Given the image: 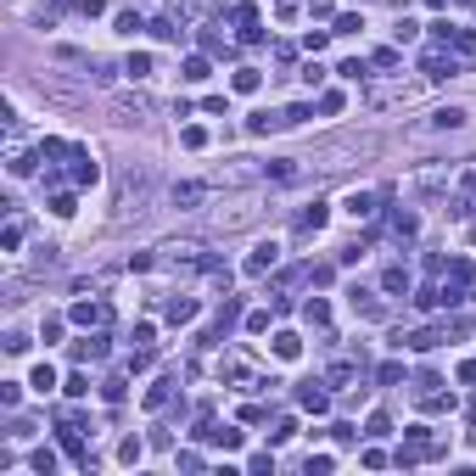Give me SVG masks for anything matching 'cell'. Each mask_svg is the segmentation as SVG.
Segmentation results:
<instances>
[{"label":"cell","instance_id":"cell-16","mask_svg":"<svg viewBox=\"0 0 476 476\" xmlns=\"http://www.w3.org/2000/svg\"><path fill=\"white\" fill-rule=\"evenodd\" d=\"M6 168H12V174L23 180V174H34V157H28V152H23L17 141H12V152H6Z\"/></svg>","mask_w":476,"mask_h":476},{"label":"cell","instance_id":"cell-3","mask_svg":"<svg viewBox=\"0 0 476 476\" xmlns=\"http://www.w3.org/2000/svg\"><path fill=\"white\" fill-rule=\"evenodd\" d=\"M236 23H241V45H258V39H264V28H258V6H252V0H241V6H236Z\"/></svg>","mask_w":476,"mask_h":476},{"label":"cell","instance_id":"cell-29","mask_svg":"<svg viewBox=\"0 0 476 476\" xmlns=\"http://www.w3.org/2000/svg\"><path fill=\"white\" fill-rule=\"evenodd\" d=\"M375 381H381V386H398V381H404V364H398V359H386V364L375 370Z\"/></svg>","mask_w":476,"mask_h":476},{"label":"cell","instance_id":"cell-23","mask_svg":"<svg viewBox=\"0 0 476 476\" xmlns=\"http://www.w3.org/2000/svg\"><path fill=\"white\" fill-rule=\"evenodd\" d=\"M112 28H118L123 39H135V34L146 28V23H141V12H118V23H112Z\"/></svg>","mask_w":476,"mask_h":476},{"label":"cell","instance_id":"cell-14","mask_svg":"<svg viewBox=\"0 0 476 476\" xmlns=\"http://www.w3.org/2000/svg\"><path fill=\"white\" fill-rule=\"evenodd\" d=\"M302 320H309V325H331V302L325 297H309V302H302Z\"/></svg>","mask_w":476,"mask_h":476},{"label":"cell","instance_id":"cell-21","mask_svg":"<svg viewBox=\"0 0 476 476\" xmlns=\"http://www.w3.org/2000/svg\"><path fill=\"white\" fill-rule=\"evenodd\" d=\"M286 118H275V112H252L247 118V129H252V135H269V129H280Z\"/></svg>","mask_w":476,"mask_h":476},{"label":"cell","instance_id":"cell-30","mask_svg":"<svg viewBox=\"0 0 476 476\" xmlns=\"http://www.w3.org/2000/svg\"><path fill=\"white\" fill-rule=\"evenodd\" d=\"M141 454H146V443H141V437H123V448H118V459H123V465H141Z\"/></svg>","mask_w":476,"mask_h":476},{"label":"cell","instance_id":"cell-8","mask_svg":"<svg viewBox=\"0 0 476 476\" xmlns=\"http://www.w3.org/2000/svg\"><path fill=\"white\" fill-rule=\"evenodd\" d=\"M163 314H168V325H191L196 320V297H168Z\"/></svg>","mask_w":476,"mask_h":476},{"label":"cell","instance_id":"cell-48","mask_svg":"<svg viewBox=\"0 0 476 476\" xmlns=\"http://www.w3.org/2000/svg\"><path fill=\"white\" fill-rule=\"evenodd\" d=\"M459 381H465V386H476V359H465V364H459Z\"/></svg>","mask_w":476,"mask_h":476},{"label":"cell","instance_id":"cell-32","mask_svg":"<svg viewBox=\"0 0 476 476\" xmlns=\"http://www.w3.org/2000/svg\"><path fill=\"white\" fill-rule=\"evenodd\" d=\"M342 107H348V96H342V90H325V96H320V112H325V118H336Z\"/></svg>","mask_w":476,"mask_h":476},{"label":"cell","instance_id":"cell-50","mask_svg":"<svg viewBox=\"0 0 476 476\" xmlns=\"http://www.w3.org/2000/svg\"><path fill=\"white\" fill-rule=\"evenodd\" d=\"M437 6H443V0H437Z\"/></svg>","mask_w":476,"mask_h":476},{"label":"cell","instance_id":"cell-28","mask_svg":"<svg viewBox=\"0 0 476 476\" xmlns=\"http://www.w3.org/2000/svg\"><path fill=\"white\" fill-rule=\"evenodd\" d=\"M180 73H185L191 84H202V79H207L213 68H207V56H185V68H180Z\"/></svg>","mask_w":476,"mask_h":476},{"label":"cell","instance_id":"cell-37","mask_svg":"<svg viewBox=\"0 0 476 476\" xmlns=\"http://www.w3.org/2000/svg\"><path fill=\"white\" fill-rule=\"evenodd\" d=\"M17 398H23V386H17V381H0V404L17 409Z\"/></svg>","mask_w":476,"mask_h":476},{"label":"cell","instance_id":"cell-34","mask_svg":"<svg viewBox=\"0 0 476 476\" xmlns=\"http://www.w3.org/2000/svg\"><path fill=\"white\" fill-rule=\"evenodd\" d=\"M286 437H297V420H291V415H280L275 431H269V443H286Z\"/></svg>","mask_w":476,"mask_h":476},{"label":"cell","instance_id":"cell-19","mask_svg":"<svg viewBox=\"0 0 476 476\" xmlns=\"http://www.w3.org/2000/svg\"><path fill=\"white\" fill-rule=\"evenodd\" d=\"M28 386H34V393H51V386H56V370H51V364H34Z\"/></svg>","mask_w":476,"mask_h":476},{"label":"cell","instance_id":"cell-31","mask_svg":"<svg viewBox=\"0 0 476 476\" xmlns=\"http://www.w3.org/2000/svg\"><path fill=\"white\" fill-rule=\"evenodd\" d=\"M393 230H398V236H415V230H420V219H415L409 207H398V213H393Z\"/></svg>","mask_w":476,"mask_h":476},{"label":"cell","instance_id":"cell-45","mask_svg":"<svg viewBox=\"0 0 476 476\" xmlns=\"http://www.w3.org/2000/svg\"><path fill=\"white\" fill-rule=\"evenodd\" d=\"M415 34H420V28H415V17H398V45H409Z\"/></svg>","mask_w":476,"mask_h":476},{"label":"cell","instance_id":"cell-41","mask_svg":"<svg viewBox=\"0 0 476 476\" xmlns=\"http://www.w3.org/2000/svg\"><path fill=\"white\" fill-rule=\"evenodd\" d=\"M359 28H364V17H353V12H348V17H336V28H331V34H359Z\"/></svg>","mask_w":476,"mask_h":476},{"label":"cell","instance_id":"cell-47","mask_svg":"<svg viewBox=\"0 0 476 476\" xmlns=\"http://www.w3.org/2000/svg\"><path fill=\"white\" fill-rule=\"evenodd\" d=\"M297 6H302V0H275V12H280V17H286V23H291V17H297Z\"/></svg>","mask_w":476,"mask_h":476},{"label":"cell","instance_id":"cell-24","mask_svg":"<svg viewBox=\"0 0 476 476\" xmlns=\"http://www.w3.org/2000/svg\"><path fill=\"white\" fill-rule=\"evenodd\" d=\"M123 73H129V79H146V73H152V56H146V51H129Z\"/></svg>","mask_w":476,"mask_h":476},{"label":"cell","instance_id":"cell-40","mask_svg":"<svg viewBox=\"0 0 476 476\" xmlns=\"http://www.w3.org/2000/svg\"><path fill=\"white\" fill-rule=\"evenodd\" d=\"M152 34H157V39H180V28H174V17H157V23H152Z\"/></svg>","mask_w":476,"mask_h":476},{"label":"cell","instance_id":"cell-25","mask_svg":"<svg viewBox=\"0 0 476 476\" xmlns=\"http://www.w3.org/2000/svg\"><path fill=\"white\" fill-rule=\"evenodd\" d=\"M180 146L202 152V146H207V129H202V123H185V129H180Z\"/></svg>","mask_w":476,"mask_h":476},{"label":"cell","instance_id":"cell-2","mask_svg":"<svg viewBox=\"0 0 476 476\" xmlns=\"http://www.w3.org/2000/svg\"><path fill=\"white\" fill-rule=\"evenodd\" d=\"M443 336H448V331H431V325H426V331H409V336L398 331L393 342H398V348H415V353H431V348H437V342H443Z\"/></svg>","mask_w":476,"mask_h":476},{"label":"cell","instance_id":"cell-9","mask_svg":"<svg viewBox=\"0 0 476 476\" xmlns=\"http://www.w3.org/2000/svg\"><path fill=\"white\" fill-rule=\"evenodd\" d=\"M348 302H353V314H364V320H381V302H375L364 286H353V291H348Z\"/></svg>","mask_w":476,"mask_h":476},{"label":"cell","instance_id":"cell-10","mask_svg":"<svg viewBox=\"0 0 476 476\" xmlns=\"http://www.w3.org/2000/svg\"><path fill=\"white\" fill-rule=\"evenodd\" d=\"M297 353H302V336H297V331H275V359H286V364H291Z\"/></svg>","mask_w":476,"mask_h":476},{"label":"cell","instance_id":"cell-15","mask_svg":"<svg viewBox=\"0 0 476 476\" xmlns=\"http://www.w3.org/2000/svg\"><path fill=\"white\" fill-rule=\"evenodd\" d=\"M168 398H174V375H163V381H152V393H146V409H163Z\"/></svg>","mask_w":476,"mask_h":476},{"label":"cell","instance_id":"cell-20","mask_svg":"<svg viewBox=\"0 0 476 476\" xmlns=\"http://www.w3.org/2000/svg\"><path fill=\"white\" fill-rule=\"evenodd\" d=\"M207 196V185H174V207H196Z\"/></svg>","mask_w":476,"mask_h":476},{"label":"cell","instance_id":"cell-11","mask_svg":"<svg viewBox=\"0 0 476 476\" xmlns=\"http://www.w3.org/2000/svg\"><path fill=\"white\" fill-rule=\"evenodd\" d=\"M73 359H107V336H79L73 342Z\"/></svg>","mask_w":476,"mask_h":476},{"label":"cell","instance_id":"cell-5","mask_svg":"<svg viewBox=\"0 0 476 476\" xmlns=\"http://www.w3.org/2000/svg\"><path fill=\"white\" fill-rule=\"evenodd\" d=\"M325 404H331V398H325V381H302V386H297V409L325 415Z\"/></svg>","mask_w":476,"mask_h":476},{"label":"cell","instance_id":"cell-33","mask_svg":"<svg viewBox=\"0 0 476 476\" xmlns=\"http://www.w3.org/2000/svg\"><path fill=\"white\" fill-rule=\"evenodd\" d=\"M331 45V28H309L302 34V51H325Z\"/></svg>","mask_w":476,"mask_h":476},{"label":"cell","instance_id":"cell-49","mask_svg":"<svg viewBox=\"0 0 476 476\" xmlns=\"http://www.w3.org/2000/svg\"><path fill=\"white\" fill-rule=\"evenodd\" d=\"M470 420H476V398H470Z\"/></svg>","mask_w":476,"mask_h":476},{"label":"cell","instance_id":"cell-44","mask_svg":"<svg viewBox=\"0 0 476 476\" xmlns=\"http://www.w3.org/2000/svg\"><path fill=\"white\" fill-rule=\"evenodd\" d=\"M309 112H314V107H309V101H297V107H286V112H280V118H286V123H302V118H309Z\"/></svg>","mask_w":476,"mask_h":476},{"label":"cell","instance_id":"cell-18","mask_svg":"<svg viewBox=\"0 0 476 476\" xmlns=\"http://www.w3.org/2000/svg\"><path fill=\"white\" fill-rule=\"evenodd\" d=\"M28 470H34V476H51V470H56V454H51V448H34V454H28Z\"/></svg>","mask_w":476,"mask_h":476},{"label":"cell","instance_id":"cell-27","mask_svg":"<svg viewBox=\"0 0 476 476\" xmlns=\"http://www.w3.org/2000/svg\"><path fill=\"white\" fill-rule=\"evenodd\" d=\"M51 213H56V219H73V213H79L73 191H56V196H51Z\"/></svg>","mask_w":476,"mask_h":476},{"label":"cell","instance_id":"cell-36","mask_svg":"<svg viewBox=\"0 0 476 476\" xmlns=\"http://www.w3.org/2000/svg\"><path fill=\"white\" fill-rule=\"evenodd\" d=\"M152 336H157V331H152V320H141L135 331H129V342H135V348H152Z\"/></svg>","mask_w":476,"mask_h":476},{"label":"cell","instance_id":"cell-39","mask_svg":"<svg viewBox=\"0 0 476 476\" xmlns=\"http://www.w3.org/2000/svg\"><path fill=\"white\" fill-rule=\"evenodd\" d=\"M247 331H252V336H264V331H269V314H264V309H252V314H247Z\"/></svg>","mask_w":476,"mask_h":476},{"label":"cell","instance_id":"cell-43","mask_svg":"<svg viewBox=\"0 0 476 476\" xmlns=\"http://www.w3.org/2000/svg\"><path fill=\"white\" fill-rule=\"evenodd\" d=\"M336 73H342V79H348V84H359V79H364V62H342Z\"/></svg>","mask_w":476,"mask_h":476},{"label":"cell","instance_id":"cell-42","mask_svg":"<svg viewBox=\"0 0 476 476\" xmlns=\"http://www.w3.org/2000/svg\"><path fill=\"white\" fill-rule=\"evenodd\" d=\"M331 465H336V459H331V454H309V476H325V470H331Z\"/></svg>","mask_w":476,"mask_h":476},{"label":"cell","instance_id":"cell-4","mask_svg":"<svg viewBox=\"0 0 476 476\" xmlns=\"http://www.w3.org/2000/svg\"><path fill=\"white\" fill-rule=\"evenodd\" d=\"M325 225H331V207H325V202H309V207H302V219H297L302 236H320Z\"/></svg>","mask_w":476,"mask_h":476},{"label":"cell","instance_id":"cell-35","mask_svg":"<svg viewBox=\"0 0 476 476\" xmlns=\"http://www.w3.org/2000/svg\"><path fill=\"white\" fill-rule=\"evenodd\" d=\"M264 174H269V180H291V174H297V163H291V157H280V163H269V168H264Z\"/></svg>","mask_w":476,"mask_h":476},{"label":"cell","instance_id":"cell-17","mask_svg":"<svg viewBox=\"0 0 476 476\" xmlns=\"http://www.w3.org/2000/svg\"><path fill=\"white\" fill-rule=\"evenodd\" d=\"M465 123V107H437L431 112V129H459Z\"/></svg>","mask_w":476,"mask_h":476},{"label":"cell","instance_id":"cell-26","mask_svg":"<svg viewBox=\"0 0 476 476\" xmlns=\"http://www.w3.org/2000/svg\"><path fill=\"white\" fill-rule=\"evenodd\" d=\"M123 393H129L123 375H107V381H101V398H107V404H123Z\"/></svg>","mask_w":476,"mask_h":476},{"label":"cell","instance_id":"cell-1","mask_svg":"<svg viewBox=\"0 0 476 476\" xmlns=\"http://www.w3.org/2000/svg\"><path fill=\"white\" fill-rule=\"evenodd\" d=\"M275 264H280V241H258L247 252V275H269Z\"/></svg>","mask_w":476,"mask_h":476},{"label":"cell","instance_id":"cell-13","mask_svg":"<svg viewBox=\"0 0 476 476\" xmlns=\"http://www.w3.org/2000/svg\"><path fill=\"white\" fill-rule=\"evenodd\" d=\"M375 202H381L375 191H353V196H348V213H353V219H370V213H375Z\"/></svg>","mask_w":476,"mask_h":476},{"label":"cell","instance_id":"cell-38","mask_svg":"<svg viewBox=\"0 0 476 476\" xmlns=\"http://www.w3.org/2000/svg\"><path fill=\"white\" fill-rule=\"evenodd\" d=\"M62 393H68V398H84V393H90V381H84V375H68Z\"/></svg>","mask_w":476,"mask_h":476},{"label":"cell","instance_id":"cell-6","mask_svg":"<svg viewBox=\"0 0 476 476\" xmlns=\"http://www.w3.org/2000/svg\"><path fill=\"white\" fill-rule=\"evenodd\" d=\"M381 291H386V297H409V291H415V280H409V269H404V264H393V269L381 275Z\"/></svg>","mask_w":476,"mask_h":476},{"label":"cell","instance_id":"cell-12","mask_svg":"<svg viewBox=\"0 0 476 476\" xmlns=\"http://www.w3.org/2000/svg\"><path fill=\"white\" fill-rule=\"evenodd\" d=\"M73 325H101L107 320V309H101V302H73V314H68Z\"/></svg>","mask_w":476,"mask_h":476},{"label":"cell","instance_id":"cell-7","mask_svg":"<svg viewBox=\"0 0 476 476\" xmlns=\"http://www.w3.org/2000/svg\"><path fill=\"white\" fill-rule=\"evenodd\" d=\"M73 180H79V185H96V180H101V168H96V157L84 152V146H73Z\"/></svg>","mask_w":476,"mask_h":476},{"label":"cell","instance_id":"cell-46","mask_svg":"<svg viewBox=\"0 0 476 476\" xmlns=\"http://www.w3.org/2000/svg\"><path fill=\"white\" fill-rule=\"evenodd\" d=\"M79 12H84V17H101V12H107V0H79Z\"/></svg>","mask_w":476,"mask_h":476},{"label":"cell","instance_id":"cell-22","mask_svg":"<svg viewBox=\"0 0 476 476\" xmlns=\"http://www.w3.org/2000/svg\"><path fill=\"white\" fill-rule=\"evenodd\" d=\"M258 84H264V73H258V68H236V90H241V96H252Z\"/></svg>","mask_w":476,"mask_h":476}]
</instances>
